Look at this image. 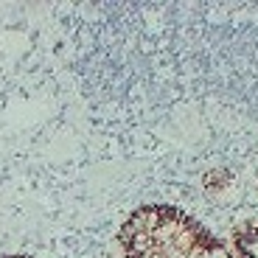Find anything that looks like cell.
I'll return each instance as SVG.
<instances>
[{"label":"cell","instance_id":"1","mask_svg":"<svg viewBox=\"0 0 258 258\" xmlns=\"http://www.w3.org/2000/svg\"><path fill=\"white\" fill-rule=\"evenodd\" d=\"M118 241L126 258H236L202 222L174 205L138 208Z\"/></svg>","mask_w":258,"mask_h":258},{"label":"cell","instance_id":"2","mask_svg":"<svg viewBox=\"0 0 258 258\" xmlns=\"http://www.w3.org/2000/svg\"><path fill=\"white\" fill-rule=\"evenodd\" d=\"M233 247H236V252H233L236 258H258V219L236 227Z\"/></svg>","mask_w":258,"mask_h":258}]
</instances>
